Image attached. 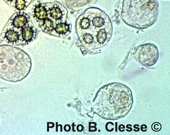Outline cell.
Wrapping results in <instances>:
<instances>
[{
	"instance_id": "cell-1",
	"label": "cell",
	"mask_w": 170,
	"mask_h": 135,
	"mask_svg": "<svg viewBox=\"0 0 170 135\" xmlns=\"http://www.w3.org/2000/svg\"><path fill=\"white\" fill-rule=\"evenodd\" d=\"M76 28L80 41L88 50L99 49L106 45L113 33L110 18L97 8L87 9L78 18Z\"/></svg>"
},
{
	"instance_id": "cell-2",
	"label": "cell",
	"mask_w": 170,
	"mask_h": 135,
	"mask_svg": "<svg viewBox=\"0 0 170 135\" xmlns=\"http://www.w3.org/2000/svg\"><path fill=\"white\" fill-rule=\"evenodd\" d=\"M158 12L156 0H124L121 17L129 26L143 29L155 23Z\"/></svg>"
},
{
	"instance_id": "cell-3",
	"label": "cell",
	"mask_w": 170,
	"mask_h": 135,
	"mask_svg": "<svg viewBox=\"0 0 170 135\" xmlns=\"http://www.w3.org/2000/svg\"><path fill=\"white\" fill-rule=\"evenodd\" d=\"M31 61L23 51L16 48L0 47V78L5 81L16 82L29 74Z\"/></svg>"
},
{
	"instance_id": "cell-4",
	"label": "cell",
	"mask_w": 170,
	"mask_h": 135,
	"mask_svg": "<svg viewBox=\"0 0 170 135\" xmlns=\"http://www.w3.org/2000/svg\"><path fill=\"white\" fill-rule=\"evenodd\" d=\"M134 57L144 67H152L157 63L159 58L158 48L151 43L141 44L136 48Z\"/></svg>"
},
{
	"instance_id": "cell-5",
	"label": "cell",
	"mask_w": 170,
	"mask_h": 135,
	"mask_svg": "<svg viewBox=\"0 0 170 135\" xmlns=\"http://www.w3.org/2000/svg\"><path fill=\"white\" fill-rule=\"evenodd\" d=\"M47 17L56 24L67 20V11L59 3H49L45 5Z\"/></svg>"
},
{
	"instance_id": "cell-6",
	"label": "cell",
	"mask_w": 170,
	"mask_h": 135,
	"mask_svg": "<svg viewBox=\"0 0 170 135\" xmlns=\"http://www.w3.org/2000/svg\"><path fill=\"white\" fill-rule=\"evenodd\" d=\"M71 30V25L69 21L67 20L56 24L54 29L50 33L52 35L64 38L70 34Z\"/></svg>"
},
{
	"instance_id": "cell-7",
	"label": "cell",
	"mask_w": 170,
	"mask_h": 135,
	"mask_svg": "<svg viewBox=\"0 0 170 135\" xmlns=\"http://www.w3.org/2000/svg\"><path fill=\"white\" fill-rule=\"evenodd\" d=\"M34 15L38 19L44 21L47 18V11L45 6L39 5L36 8L34 11Z\"/></svg>"
},
{
	"instance_id": "cell-8",
	"label": "cell",
	"mask_w": 170,
	"mask_h": 135,
	"mask_svg": "<svg viewBox=\"0 0 170 135\" xmlns=\"http://www.w3.org/2000/svg\"><path fill=\"white\" fill-rule=\"evenodd\" d=\"M34 28L28 26L24 28L22 32V37L27 42H30L34 38Z\"/></svg>"
},
{
	"instance_id": "cell-9",
	"label": "cell",
	"mask_w": 170,
	"mask_h": 135,
	"mask_svg": "<svg viewBox=\"0 0 170 135\" xmlns=\"http://www.w3.org/2000/svg\"><path fill=\"white\" fill-rule=\"evenodd\" d=\"M27 22V19L25 15L20 14L16 16L13 20V25L16 27H23Z\"/></svg>"
},
{
	"instance_id": "cell-10",
	"label": "cell",
	"mask_w": 170,
	"mask_h": 135,
	"mask_svg": "<svg viewBox=\"0 0 170 135\" xmlns=\"http://www.w3.org/2000/svg\"><path fill=\"white\" fill-rule=\"evenodd\" d=\"M56 25L55 23L47 18L43 21V29L45 32L50 33L54 29Z\"/></svg>"
},
{
	"instance_id": "cell-11",
	"label": "cell",
	"mask_w": 170,
	"mask_h": 135,
	"mask_svg": "<svg viewBox=\"0 0 170 135\" xmlns=\"http://www.w3.org/2000/svg\"><path fill=\"white\" fill-rule=\"evenodd\" d=\"M5 37L8 41L15 43L18 40V34L14 30H10L6 33Z\"/></svg>"
},
{
	"instance_id": "cell-12",
	"label": "cell",
	"mask_w": 170,
	"mask_h": 135,
	"mask_svg": "<svg viewBox=\"0 0 170 135\" xmlns=\"http://www.w3.org/2000/svg\"><path fill=\"white\" fill-rule=\"evenodd\" d=\"M16 6L17 10H21L24 9L25 7V0H16Z\"/></svg>"
},
{
	"instance_id": "cell-13",
	"label": "cell",
	"mask_w": 170,
	"mask_h": 135,
	"mask_svg": "<svg viewBox=\"0 0 170 135\" xmlns=\"http://www.w3.org/2000/svg\"><path fill=\"white\" fill-rule=\"evenodd\" d=\"M152 129L155 132H158L161 130L162 129V125L158 122H155L152 125Z\"/></svg>"
},
{
	"instance_id": "cell-14",
	"label": "cell",
	"mask_w": 170,
	"mask_h": 135,
	"mask_svg": "<svg viewBox=\"0 0 170 135\" xmlns=\"http://www.w3.org/2000/svg\"><path fill=\"white\" fill-rule=\"evenodd\" d=\"M10 1H12V0H10Z\"/></svg>"
}]
</instances>
